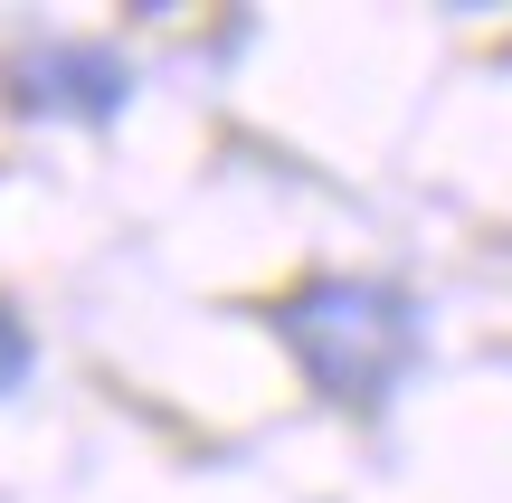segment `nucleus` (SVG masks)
I'll use <instances>...</instances> for the list:
<instances>
[{
	"label": "nucleus",
	"mask_w": 512,
	"mask_h": 503,
	"mask_svg": "<svg viewBox=\"0 0 512 503\" xmlns=\"http://www.w3.org/2000/svg\"><path fill=\"white\" fill-rule=\"evenodd\" d=\"M285 352L304 361V380L342 409H380L389 390L408 380L418 361V314H408L389 285H361V276H323L275 314Z\"/></svg>",
	"instance_id": "nucleus-1"
},
{
	"label": "nucleus",
	"mask_w": 512,
	"mask_h": 503,
	"mask_svg": "<svg viewBox=\"0 0 512 503\" xmlns=\"http://www.w3.org/2000/svg\"><path fill=\"white\" fill-rule=\"evenodd\" d=\"M10 95L29 114H86V124H105V114L133 95V76H124L114 48H29L10 67Z\"/></svg>",
	"instance_id": "nucleus-2"
},
{
	"label": "nucleus",
	"mask_w": 512,
	"mask_h": 503,
	"mask_svg": "<svg viewBox=\"0 0 512 503\" xmlns=\"http://www.w3.org/2000/svg\"><path fill=\"white\" fill-rule=\"evenodd\" d=\"M29 361H38V352H29V333H19V314L0 304V399H10L19 380H29Z\"/></svg>",
	"instance_id": "nucleus-3"
}]
</instances>
